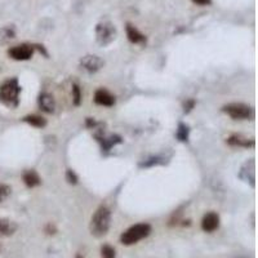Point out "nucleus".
<instances>
[{
    "mask_svg": "<svg viewBox=\"0 0 258 258\" xmlns=\"http://www.w3.org/2000/svg\"><path fill=\"white\" fill-rule=\"evenodd\" d=\"M21 87L16 78L4 80L0 84V102L9 109H15L20 103Z\"/></svg>",
    "mask_w": 258,
    "mask_h": 258,
    "instance_id": "nucleus-1",
    "label": "nucleus"
},
{
    "mask_svg": "<svg viewBox=\"0 0 258 258\" xmlns=\"http://www.w3.org/2000/svg\"><path fill=\"white\" fill-rule=\"evenodd\" d=\"M110 221H111V212L106 206H101L94 212L91 220V234L96 238H101L107 234L110 229Z\"/></svg>",
    "mask_w": 258,
    "mask_h": 258,
    "instance_id": "nucleus-2",
    "label": "nucleus"
},
{
    "mask_svg": "<svg viewBox=\"0 0 258 258\" xmlns=\"http://www.w3.org/2000/svg\"><path fill=\"white\" fill-rule=\"evenodd\" d=\"M150 232H151V226L149 223H137V225L131 226L121 234L120 241L124 245H133L141 241L142 239L147 238Z\"/></svg>",
    "mask_w": 258,
    "mask_h": 258,
    "instance_id": "nucleus-3",
    "label": "nucleus"
},
{
    "mask_svg": "<svg viewBox=\"0 0 258 258\" xmlns=\"http://www.w3.org/2000/svg\"><path fill=\"white\" fill-rule=\"evenodd\" d=\"M222 111L234 120H248V119H252L253 115H254V111L249 105L241 102H232L229 105H225Z\"/></svg>",
    "mask_w": 258,
    "mask_h": 258,
    "instance_id": "nucleus-4",
    "label": "nucleus"
},
{
    "mask_svg": "<svg viewBox=\"0 0 258 258\" xmlns=\"http://www.w3.org/2000/svg\"><path fill=\"white\" fill-rule=\"evenodd\" d=\"M116 27L110 21H103L96 26V39L98 44L101 45H109L116 38Z\"/></svg>",
    "mask_w": 258,
    "mask_h": 258,
    "instance_id": "nucleus-5",
    "label": "nucleus"
},
{
    "mask_svg": "<svg viewBox=\"0 0 258 258\" xmlns=\"http://www.w3.org/2000/svg\"><path fill=\"white\" fill-rule=\"evenodd\" d=\"M35 47L31 44H20L15 45L8 49V56L15 61H27L34 56Z\"/></svg>",
    "mask_w": 258,
    "mask_h": 258,
    "instance_id": "nucleus-6",
    "label": "nucleus"
},
{
    "mask_svg": "<svg viewBox=\"0 0 258 258\" xmlns=\"http://www.w3.org/2000/svg\"><path fill=\"white\" fill-rule=\"evenodd\" d=\"M103 64H105V62L94 54H88V56H84L80 59V68L88 74H96L97 71H100L103 68Z\"/></svg>",
    "mask_w": 258,
    "mask_h": 258,
    "instance_id": "nucleus-7",
    "label": "nucleus"
},
{
    "mask_svg": "<svg viewBox=\"0 0 258 258\" xmlns=\"http://www.w3.org/2000/svg\"><path fill=\"white\" fill-rule=\"evenodd\" d=\"M220 227V216L214 212L207 213L202 220V229L206 232H213Z\"/></svg>",
    "mask_w": 258,
    "mask_h": 258,
    "instance_id": "nucleus-8",
    "label": "nucleus"
},
{
    "mask_svg": "<svg viewBox=\"0 0 258 258\" xmlns=\"http://www.w3.org/2000/svg\"><path fill=\"white\" fill-rule=\"evenodd\" d=\"M125 31H126V38L131 43L133 44H145L146 43V36L145 34H142L140 30L136 26H133L132 24H126L125 25Z\"/></svg>",
    "mask_w": 258,
    "mask_h": 258,
    "instance_id": "nucleus-9",
    "label": "nucleus"
},
{
    "mask_svg": "<svg viewBox=\"0 0 258 258\" xmlns=\"http://www.w3.org/2000/svg\"><path fill=\"white\" fill-rule=\"evenodd\" d=\"M94 102L105 107H111L115 105V97L106 89H98L94 93Z\"/></svg>",
    "mask_w": 258,
    "mask_h": 258,
    "instance_id": "nucleus-10",
    "label": "nucleus"
},
{
    "mask_svg": "<svg viewBox=\"0 0 258 258\" xmlns=\"http://www.w3.org/2000/svg\"><path fill=\"white\" fill-rule=\"evenodd\" d=\"M38 103L41 111L47 112V114H52L56 109V101L49 93H41L38 98Z\"/></svg>",
    "mask_w": 258,
    "mask_h": 258,
    "instance_id": "nucleus-11",
    "label": "nucleus"
},
{
    "mask_svg": "<svg viewBox=\"0 0 258 258\" xmlns=\"http://www.w3.org/2000/svg\"><path fill=\"white\" fill-rule=\"evenodd\" d=\"M227 144L230 146L235 147H253L254 146V141L249 140V138L244 137L241 135H232L227 138Z\"/></svg>",
    "mask_w": 258,
    "mask_h": 258,
    "instance_id": "nucleus-12",
    "label": "nucleus"
},
{
    "mask_svg": "<svg viewBox=\"0 0 258 258\" xmlns=\"http://www.w3.org/2000/svg\"><path fill=\"white\" fill-rule=\"evenodd\" d=\"M17 225L8 218H0V236H11L15 234Z\"/></svg>",
    "mask_w": 258,
    "mask_h": 258,
    "instance_id": "nucleus-13",
    "label": "nucleus"
},
{
    "mask_svg": "<svg viewBox=\"0 0 258 258\" xmlns=\"http://www.w3.org/2000/svg\"><path fill=\"white\" fill-rule=\"evenodd\" d=\"M24 182L27 187L32 188V187H36V186L40 185L41 178L39 177V174L36 173L35 170L31 169V170H27V172H25Z\"/></svg>",
    "mask_w": 258,
    "mask_h": 258,
    "instance_id": "nucleus-14",
    "label": "nucleus"
},
{
    "mask_svg": "<svg viewBox=\"0 0 258 258\" xmlns=\"http://www.w3.org/2000/svg\"><path fill=\"white\" fill-rule=\"evenodd\" d=\"M24 121H26L30 125L36 126V128H44L47 125V120L44 117L39 116V115H27V116L24 117Z\"/></svg>",
    "mask_w": 258,
    "mask_h": 258,
    "instance_id": "nucleus-15",
    "label": "nucleus"
},
{
    "mask_svg": "<svg viewBox=\"0 0 258 258\" xmlns=\"http://www.w3.org/2000/svg\"><path fill=\"white\" fill-rule=\"evenodd\" d=\"M98 141L102 144V149H105L106 151H107V150H110L112 146H115L116 144H120L121 140H120V137H117V136H111V137H109V138L98 137Z\"/></svg>",
    "mask_w": 258,
    "mask_h": 258,
    "instance_id": "nucleus-16",
    "label": "nucleus"
},
{
    "mask_svg": "<svg viewBox=\"0 0 258 258\" xmlns=\"http://www.w3.org/2000/svg\"><path fill=\"white\" fill-rule=\"evenodd\" d=\"M16 36V30L13 26H4L0 29V41H8Z\"/></svg>",
    "mask_w": 258,
    "mask_h": 258,
    "instance_id": "nucleus-17",
    "label": "nucleus"
},
{
    "mask_svg": "<svg viewBox=\"0 0 258 258\" xmlns=\"http://www.w3.org/2000/svg\"><path fill=\"white\" fill-rule=\"evenodd\" d=\"M188 132H190V129L186 124H179L178 129H177V138H178L179 141L186 142L188 140Z\"/></svg>",
    "mask_w": 258,
    "mask_h": 258,
    "instance_id": "nucleus-18",
    "label": "nucleus"
},
{
    "mask_svg": "<svg viewBox=\"0 0 258 258\" xmlns=\"http://www.w3.org/2000/svg\"><path fill=\"white\" fill-rule=\"evenodd\" d=\"M101 257L102 258H115L116 257V253H115V249L111 245H105L101 246Z\"/></svg>",
    "mask_w": 258,
    "mask_h": 258,
    "instance_id": "nucleus-19",
    "label": "nucleus"
},
{
    "mask_svg": "<svg viewBox=\"0 0 258 258\" xmlns=\"http://www.w3.org/2000/svg\"><path fill=\"white\" fill-rule=\"evenodd\" d=\"M11 192H12L11 186L6 185V183H0V203H3L11 195Z\"/></svg>",
    "mask_w": 258,
    "mask_h": 258,
    "instance_id": "nucleus-20",
    "label": "nucleus"
},
{
    "mask_svg": "<svg viewBox=\"0 0 258 258\" xmlns=\"http://www.w3.org/2000/svg\"><path fill=\"white\" fill-rule=\"evenodd\" d=\"M73 101L75 106H79L80 101H82V92H80V88L77 84L73 85Z\"/></svg>",
    "mask_w": 258,
    "mask_h": 258,
    "instance_id": "nucleus-21",
    "label": "nucleus"
},
{
    "mask_svg": "<svg viewBox=\"0 0 258 258\" xmlns=\"http://www.w3.org/2000/svg\"><path fill=\"white\" fill-rule=\"evenodd\" d=\"M66 179H68L69 183H71V185H75V183H77V182H78L77 174L74 173V172L71 169H69L68 172H66Z\"/></svg>",
    "mask_w": 258,
    "mask_h": 258,
    "instance_id": "nucleus-22",
    "label": "nucleus"
},
{
    "mask_svg": "<svg viewBox=\"0 0 258 258\" xmlns=\"http://www.w3.org/2000/svg\"><path fill=\"white\" fill-rule=\"evenodd\" d=\"M195 106V101L194 100H187L185 103H183V109H185V112H190L191 110L194 109Z\"/></svg>",
    "mask_w": 258,
    "mask_h": 258,
    "instance_id": "nucleus-23",
    "label": "nucleus"
},
{
    "mask_svg": "<svg viewBox=\"0 0 258 258\" xmlns=\"http://www.w3.org/2000/svg\"><path fill=\"white\" fill-rule=\"evenodd\" d=\"M194 4H197V6H211L212 0H191Z\"/></svg>",
    "mask_w": 258,
    "mask_h": 258,
    "instance_id": "nucleus-24",
    "label": "nucleus"
},
{
    "mask_svg": "<svg viewBox=\"0 0 258 258\" xmlns=\"http://www.w3.org/2000/svg\"><path fill=\"white\" fill-rule=\"evenodd\" d=\"M77 258H83V257H82V255H80V254H78Z\"/></svg>",
    "mask_w": 258,
    "mask_h": 258,
    "instance_id": "nucleus-25",
    "label": "nucleus"
}]
</instances>
